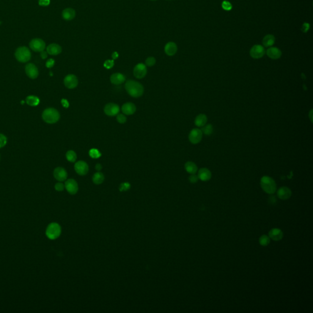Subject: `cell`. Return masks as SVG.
Instances as JSON below:
<instances>
[{"mask_svg":"<svg viewBox=\"0 0 313 313\" xmlns=\"http://www.w3.org/2000/svg\"><path fill=\"white\" fill-rule=\"evenodd\" d=\"M131 188V184L129 182L122 183L119 186V190L121 191H126Z\"/></svg>","mask_w":313,"mask_h":313,"instance_id":"obj_37","label":"cell"},{"mask_svg":"<svg viewBox=\"0 0 313 313\" xmlns=\"http://www.w3.org/2000/svg\"><path fill=\"white\" fill-rule=\"evenodd\" d=\"M269 201H270V202L272 203V204H273V203H275L276 202L277 199H276V198H275L274 196H271V197L269 198Z\"/></svg>","mask_w":313,"mask_h":313,"instance_id":"obj_49","label":"cell"},{"mask_svg":"<svg viewBox=\"0 0 313 313\" xmlns=\"http://www.w3.org/2000/svg\"><path fill=\"white\" fill-rule=\"evenodd\" d=\"M126 81L125 76L121 73H115L110 77V81L112 84L115 85L121 84Z\"/></svg>","mask_w":313,"mask_h":313,"instance_id":"obj_18","label":"cell"},{"mask_svg":"<svg viewBox=\"0 0 313 313\" xmlns=\"http://www.w3.org/2000/svg\"><path fill=\"white\" fill-rule=\"evenodd\" d=\"M151 1H156V0H151Z\"/></svg>","mask_w":313,"mask_h":313,"instance_id":"obj_50","label":"cell"},{"mask_svg":"<svg viewBox=\"0 0 313 313\" xmlns=\"http://www.w3.org/2000/svg\"><path fill=\"white\" fill-rule=\"evenodd\" d=\"M29 45L31 49L36 52H41L45 49V42L42 39L39 38L31 40Z\"/></svg>","mask_w":313,"mask_h":313,"instance_id":"obj_6","label":"cell"},{"mask_svg":"<svg viewBox=\"0 0 313 313\" xmlns=\"http://www.w3.org/2000/svg\"><path fill=\"white\" fill-rule=\"evenodd\" d=\"M185 169L187 173L191 174H195L198 171V166L192 161H187L185 164Z\"/></svg>","mask_w":313,"mask_h":313,"instance_id":"obj_26","label":"cell"},{"mask_svg":"<svg viewBox=\"0 0 313 313\" xmlns=\"http://www.w3.org/2000/svg\"><path fill=\"white\" fill-rule=\"evenodd\" d=\"M261 188L268 194H273L277 189L275 181L268 176H263L261 179Z\"/></svg>","mask_w":313,"mask_h":313,"instance_id":"obj_2","label":"cell"},{"mask_svg":"<svg viewBox=\"0 0 313 313\" xmlns=\"http://www.w3.org/2000/svg\"><path fill=\"white\" fill-rule=\"evenodd\" d=\"M65 188L71 195H75L78 191V185L77 181L73 179H67L65 184Z\"/></svg>","mask_w":313,"mask_h":313,"instance_id":"obj_11","label":"cell"},{"mask_svg":"<svg viewBox=\"0 0 313 313\" xmlns=\"http://www.w3.org/2000/svg\"><path fill=\"white\" fill-rule=\"evenodd\" d=\"M41 56L42 57V59H45L47 58V52H45L44 50L41 52Z\"/></svg>","mask_w":313,"mask_h":313,"instance_id":"obj_48","label":"cell"},{"mask_svg":"<svg viewBox=\"0 0 313 313\" xmlns=\"http://www.w3.org/2000/svg\"><path fill=\"white\" fill-rule=\"evenodd\" d=\"M42 118L47 123L54 124L59 121L60 114L57 109L53 108H49L44 111L42 113Z\"/></svg>","mask_w":313,"mask_h":313,"instance_id":"obj_3","label":"cell"},{"mask_svg":"<svg viewBox=\"0 0 313 313\" xmlns=\"http://www.w3.org/2000/svg\"><path fill=\"white\" fill-rule=\"evenodd\" d=\"M178 51V46L176 43L173 42H169L167 43L165 46V52L169 56L174 55Z\"/></svg>","mask_w":313,"mask_h":313,"instance_id":"obj_19","label":"cell"},{"mask_svg":"<svg viewBox=\"0 0 313 313\" xmlns=\"http://www.w3.org/2000/svg\"><path fill=\"white\" fill-rule=\"evenodd\" d=\"M198 176L195 175V174H191L189 178H188V180L190 181V182L192 183H196L198 181Z\"/></svg>","mask_w":313,"mask_h":313,"instance_id":"obj_41","label":"cell"},{"mask_svg":"<svg viewBox=\"0 0 313 313\" xmlns=\"http://www.w3.org/2000/svg\"><path fill=\"white\" fill-rule=\"evenodd\" d=\"M116 119L118 121V122L120 124H124L126 121H127V118L126 116L123 114H117V117H116Z\"/></svg>","mask_w":313,"mask_h":313,"instance_id":"obj_36","label":"cell"},{"mask_svg":"<svg viewBox=\"0 0 313 313\" xmlns=\"http://www.w3.org/2000/svg\"><path fill=\"white\" fill-rule=\"evenodd\" d=\"M15 56L19 62H26L30 60L31 54L29 50L26 47H20L16 50Z\"/></svg>","mask_w":313,"mask_h":313,"instance_id":"obj_5","label":"cell"},{"mask_svg":"<svg viewBox=\"0 0 313 313\" xmlns=\"http://www.w3.org/2000/svg\"><path fill=\"white\" fill-rule=\"evenodd\" d=\"M64 83L66 88L69 89H74L78 85V78L75 75L69 74L64 78Z\"/></svg>","mask_w":313,"mask_h":313,"instance_id":"obj_13","label":"cell"},{"mask_svg":"<svg viewBox=\"0 0 313 313\" xmlns=\"http://www.w3.org/2000/svg\"><path fill=\"white\" fill-rule=\"evenodd\" d=\"M45 234L49 239L55 240L61 234V228L58 223H52L48 225Z\"/></svg>","mask_w":313,"mask_h":313,"instance_id":"obj_4","label":"cell"},{"mask_svg":"<svg viewBox=\"0 0 313 313\" xmlns=\"http://www.w3.org/2000/svg\"><path fill=\"white\" fill-rule=\"evenodd\" d=\"M122 113L126 115H131L136 111V108L135 105L131 102L126 103L122 106L121 108Z\"/></svg>","mask_w":313,"mask_h":313,"instance_id":"obj_20","label":"cell"},{"mask_svg":"<svg viewBox=\"0 0 313 313\" xmlns=\"http://www.w3.org/2000/svg\"><path fill=\"white\" fill-rule=\"evenodd\" d=\"M250 55L254 59H259L265 54V49L261 45H255L250 50Z\"/></svg>","mask_w":313,"mask_h":313,"instance_id":"obj_14","label":"cell"},{"mask_svg":"<svg viewBox=\"0 0 313 313\" xmlns=\"http://www.w3.org/2000/svg\"><path fill=\"white\" fill-rule=\"evenodd\" d=\"M156 60L155 58H154L152 56L148 57L145 61L146 65L148 67H152L153 66H154L156 64Z\"/></svg>","mask_w":313,"mask_h":313,"instance_id":"obj_34","label":"cell"},{"mask_svg":"<svg viewBox=\"0 0 313 313\" xmlns=\"http://www.w3.org/2000/svg\"><path fill=\"white\" fill-rule=\"evenodd\" d=\"M61 104L62 105V106L64 107H65V108H67L69 106V104L68 101L67 100H66V99H62Z\"/></svg>","mask_w":313,"mask_h":313,"instance_id":"obj_44","label":"cell"},{"mask_svg":"<svg viewBox=\"0 0 313 313\" xmlns=\"http://www.w3.org/2000/svg\"><path fill=\"white\" fill-rule=\"evenodd\" d=\"M114 60H110V59L106 60L104 64V66L107 69H111L114 66Z\"/></svg>","mask_w":313,"mask_h":313,"instance_id":"obj_38","label":"cell"},{"mask_svg":"<svg viewBox=\"0 0 313 313\" xmlns=\"http://www.w3.org/2000/svg\"><path fill=\"white\" fill-rule=\"evenodd\" d=\"M50 0H39V4L41 6H47L50 4Z\"/></svg>","mask_w":313,"mask_h":313,"instance_id":"obj_42","label":"cell"},{"mask_svg":"<svg viewBox=\"0 0 313 313\" xmlns=\"http://www.w3.org/2000/svg\"><path fill=\"white\" fill-rule=\"evenodd\" d=\"M125 88L128 94L135 98L141 97L144 93L143 85L140 83L133 79L127 80L126 82Z\"/></svg>","mask_w":313,"mask_h":313,"instance_id":"obj_1","label":"cell"},{"mask_svg":"<svg viewBox=\"0 0 313 313\" xmlns=\"http://www.w3.org/2000/svg\"><path fill=\"white\" fill-rule=\"evenodd\" d=\"M54 60L52 59V58H50L49 59L47 62H46V67L47 68H52L53 66H54Z\"/></svg>","mask_w":313,"mask_h":313,"instance_id":"obj_43","label":"cell"},{"mask_svg":"<svg viewBox=\"0 0 313 313\" xmlns=\"http://www.w3.org/2000/svg\"><path fill=\"white\" fill-rule=\"evenodd\" d=\"M7 138L3 134L0 133V148H3L7 143Z\"/></svg>","mask_w":313,"mask_h":313,"instance_id":"obj_39","label":"cell"},{"mask_svg":"<svg viewBox=\"0 0 313 313\" xmlns=\"http://www.w3.org/2000/svg\"><path fill=\"white\" fill-rule=\"evenodd\" d=\"M95 168H96V169L97 171H101L102 170V165L101 164H100V163H97V164L96 165Z\"/></svg>","mask_w":313,"mask_h":313,"instance_id":"obj_45","label":"cell"},{"mask_svg":"<svg viewBox=\"0 0 313 313\" xmlns=\"http://www.w3.org/2000/svg\"><path fill=\"white\" fill-rule=\"evenodd\" d=\"M112 58L113 60L114 59H116L118 57H119V54L117 52H114L112 53Z\"/></svg>","mask_w":313,"mask_h":313,"instance_id":"obj_46","label":"cell"},{"mask_svg":"<svg viewBox=\"0 0 313 313\" xmlns=\"http://www.w3.org/2000/svg\"><path fill=\"white\" fill-rule=\"evenodd\" d=\"M208 121L207 116L204 114L198 115L195 120V124L198 127H203L205 126Z\"/></svg>","mask_w":313,"mask_h":313,"instance_id":"obj_25","label":"cell"},{"mask_svg":"<svg viewBox=\"0 0 313 313\" xmlns=\"http://www.w3.org/2000/svg\"><path fill=\"white\" fill-rule=\"evenodd\" d=\"M309 26H310V25H309V24H305L303 25V31L304 32H307V31L309 29Z\"/></svg>","mask_w":313,"mask_h":313,"instance_id":"obj_47","label":"cell"},{"mask_svg":"<svg viewBox=\"0 0 313 313\" xmlns=\"http://www.w3.org/2000/svg\"><path fill=\"white\" fill-rule=\"evenodd\" d=\"M259 242L260 245L263 247L267 246L270 242V238L269 237L268 235L265 234L262 235H261L259 239Z\"/></svg>","mask_w":313,"mask_h":313,"instance_id":"obj_30","label":"cell"},{"mask_svg":"<svg viewBox=\"0 0 313 313\" xmlns=\"http://www.w3.org/2000/svg\"><path fill=\"white\" fill-rule=\"evenodd\" d=\"M147 72L146 66L143 63H139L134 67L133 75L135 78L141 79L146 75Z\"/></svg>","mask_w":313,"mask_h":313,"instance_id":"obj_7","label":"cell"},{"mask_svg":"<svg viewBox=\"0 0 313 313\" xmlns=\"http://www.w3.org/2000/svg\"><path fill=\"white\" fill-rule=\"evenodd\" d=\"M267 56L272 59H279L282 54L281 51L277 47H270L267 50Z\"/></svg>","mask_w":313,"mask_h":313,"instance_id":"obj_21","label":"cell"},{"mask_svg":"<svg viewBox=\"0 0 313 313\" xmlns=\"http://www.w3.org/2000/svg\"><path fill=\"white\" fill-rule=\"evenodd\" d=\"M26 104L31 106H37L40 103V99L34 96H29L26 97Z\"/></svg>","mask_w":313,"mask_h":313,"instance_id":"obj_29","label":"cell"},{"mask_svg":"<svg viewBox=\"0 0 313 313\" xmlns=\"http://www.w3.org/2000/svg\"><path fill=\"white\" fill-rule=\"evenodd\" d=\"M203 132L201 130L198 129H193L190 132L188 139L190 143L196 144L199 143L203 138Z\"/></svg>","mask_w":313,"mask_h":313,"instance_id":"obj_8","label":"cell"},{"mask_svg":"<svg viewBox=\"0 0 313 313\" xmlns=\"http://www.w3.org/2000/svg\"><path fill=\"white\" fill-rule=\"evenodd\" d=\"M54 188L58 191H62L64 190L65 186L61 182L56 183L54 185Z\"/></svg>","mask_w":313,"mask_h":313,"instance_id":"obj_40","label":"cell"},{"mask_svg":"<svg viewBox=\"0 0 313 313\" xmlns=\"http://www.w3.org/2000/svg\"><path fill=\"white\" fill-rule=\"evenodd\" d=\"M26 75L32 79L36 78L39 75V71L37 67L32 63L28 64L25 67Z\"/></svg>","mask_w":313,"mask_h":313,"instance_id":"obj_15","label":"cell"},{"mask_svg":"<svg viewBox=\"0 0 313 313\" xmlns=\"http://www.w3.org/2000/svg\"><path fill=\"white\" fill-rule=\"evenodd\" d=\"M105 176L104 174L100 171L96 173L92 176V182L96 185H100L104 182Z\"/></svg>","mask_w":313,"mask_h":313,"instance_id":"obj_28","label":"cell"},{"mask_svg":"<svg viewBox=\"0 0 313 313\" xmlns=\"http://www.w3.org/2000/svg\"><path fill=\"white\" fill-rule=\"evenodd\" d=\"M275 41V38L274 36H273L272 34H267L264 37L262 43H263V45L265 47H268L272 46L274 44Z\"/></svg>","mask_w":313,"mask_h":313,"instance_id":"obj_27","label":"cell"},{"mask_svg":"<svg viewBox=\"0 0 313 313\" xmlns=\"http://www.w3.org/2000/svg\"><path fill=\"white\" fill-rule=\"evenodd\" d=\"M66 156L67 160L69 161L72 162V163L75 162L76 161V160H77V158L76 153L74 151H72V150L67 151V153H66Z\"/></svg>","mask_w":313,"mask_h":313,"instance_id":"obj_31","label":"cell"},{"mask_svg":"<svg viewBox=\"0 0 313 313\" xmlns=\"http://www.w3.org/2000/svg\"><path fill=\"white\" fill-rule=\"evenodd\" d=\"M198 178L202 181H208L211 179L212 173L208 168H201L198 171Z\"/></svg>","mask_w":313,"mask_h":313,"instance_id":"obj_23","label":"cell"},{"mask_svg":"<svg viewBox=\"0 0 313 313\" xmlns=\"http://www.w3.org/2000/svg\"><path fill=\"white\" fill-rule=\"evenodd\" d=\"M119 105L114 103H109L105 106L104 113L108 116H114L119 113Z\"/></svg>","mask_w":313,"mask_h":313,"instance_id":"obj_9","label":"cell"},{"mask_svg":"<svg viewBox=\"0 0 313 313\" xmlns=\"http://www.w3.org/2000/svg\"><path fill=\"white\" fill-rule=\"evenodd\" d=\"M54 178L59 182L65 181L67 178V173L66 170L62 167L56 168L53 171Z\"/></svg>","mask_w":313,"mask_h":313,"instance_id":"obj_12","label":"cell"},{"mask_svg":"<svg viewBox=\"0 0 313 313\" xmlns=\"http://www.w3.org/2000/svg\"><path fill=\"white\" fill-rule=\"evenodd\" d=\"M76 173L79 176H85L89 171V166L84 161H78L74 166Z\"/></svg>","mask_w":313,"mask_h":313,"instance_id":"obj_10","label":"cell"},{"mask_svg":"<svg viewBox=\"0 0 313 313\" xmlns=\"http://www.w3.org/2000/svg\"><path fill=\"white\" fill-rule=\"evenodd\" d=\"M201 131H202L203 133H204L206 135H210L213 133V128L211 124H208V125H205L203 127Z\"/></svg>","mask_w":313,"mask_h":313,"instance_id":"obj_32","label":"cell"},{"mask_svg":"<svg viewBox=\"0 0 313 313\" xmlns=\"http://www.w3.org/2000/svg\"><path fill=\"white\" fill-rule=\"evenodd\" d=\"M89 154L92 158H98L101 156V152L97 149H91L89 152Z\"/></svg>","mask_w":313,"mask_h":313,"instance_id":"obj_33","label":"cell"},{"mask_svg":"<svg viewBox=\"0 0 313 313\" xmlns=\"http://www.w3.org/2000/svg\"><path fill=\"white\" fill-rule=\"evenodd\" d=\"M292 191L289 188L287 187H282L277 191L278 197L282 200H287L290 198Z\"/></svg>","mask_w":313,"mask_h":313,"instance_id":"obj_16","label":"cell"},{"mask_svg":"<svg viewBox=\"0 0 313 313\" xmlns=\"http://www.w3.org/2000/svg\"><path fill=\"white\" fill-rule=\"evenodd\" d=\"M62 18L67 21L73 20L76 16V12L72 8H66L62 12Z\"/></svg>","mask_w":313,"mask_h":313,"instance_id":"obj_22","label":"cell"},{"mask_svg":"<svg viewBox=\"0 0 313 313\" xmlns=\"http://www.w3.org/2000/svg\"><path fill=\"white\" fill-rule=\"evenodd\" d=\"M221 6H222V8L224 10L228 11H231L232 9V8H233V6H232L231 3L229 2H228V1H223L222 2Z\"/></svg>","mask_w":313,"mask_h":313,"instance_id":"obj_35","label":"cell"},{"mask_svg":"<svg viewBox=\"0 0 313 313\" xmlns=\"http://www.w3.org/2000/svg\"><path fill=\"white\" fill-rule=\"evenodd\" d=\"M269 237L275 241L281 240L283 238V231L278 228H273L268 232Z\"/></svg>","mask_w":313,"mask_h":313,"instance_id":"obj_17","label":"cell"},{"mask_svg":"<svg viewBox=\"0 0 313 313\" xmlns=\"http://www.w3.org/2000/svg\"><path fill=\"white\" fill-rule=\"evenodd\" d=\"M61 52V47L57 44H51L47 47V52L50 55H58Z\"/></svg>","mask_w":313,"mask_h":313,"instance_id":"obj_24","label":"cell"}]
</instances>
